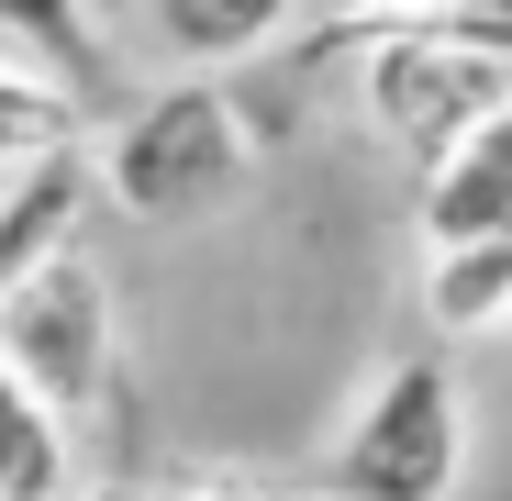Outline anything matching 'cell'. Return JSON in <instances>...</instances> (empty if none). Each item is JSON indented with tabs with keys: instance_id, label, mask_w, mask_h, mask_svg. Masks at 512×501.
I'll list each match as a JSON object with an SVG mask.
<instances>
[{
	"instance_id": "9a60e30c",
	"label": "cell",
	"mask_w": 512,
	"mask_h": 501,
	"mask_svg": "<svg viewBox=\"0 0 512 501\" xmlns=\"http://www.w3.org/2000/svg\"><path fill=\"white\" fill-rule=\"evenodd\" d=\"M323 501H334V490H323Z\"/></svg>"
},
{
	"instance_id": "ba28073f",
	"label": "cell",
	"mask_w": 512,
	"mask_h": 501,
	"mask_svg": "<svg viewBox=\"0 0 512 501\" xmlns=\"http://www.w3.org/2000/svg\"><path fill=\"white\" fill-rule=\"evenodd\" d=\"M423 323H435L446 346L512 323V223L468 234V245H423Z\"/></svg>"
},
{
	"instance_id": "9c48e42d",
	"label": "cell",
	"mask_w": 512,
	"mask_h": 501,
	"mask_svg": "<svg viewBox=\"0 0 512 501\" xmlns=\"http://www.w3.org/2000/svg\"><path fill=\"white\" fill-rule=\"evenodd\" d=\"M145 12H156V45L179 67H245L279 34H301L312 0H145Z\"/></svg>"
},
{
	"instance_id": "5b68a950",
	"label": "cell",
	"mask_w": 512,
	"mask_h": 501,
	"mask_svg": "<svg viewBox=\"0 0 512 501\" xmlns=\"http://www.w3.org/2000/svg\"><path fill=\"white\" fill-rule=\"evenodd\" d=\"M412 223H423V245H468V234H501L512 223V101L490 123H468L435 167H423Z\"/></svg>"
},
{
	"instance_id": "5bb4252c",
	"label": "cell",
	"mask_w": 512,
	"mask_h": 501,
	"mask_svg": "<svg viewBox=\"0 0 512 501\" xmlns=\"http://www.w3.org/2000/svg\"><path fill=\"white\" fill-rule=\"evenodd\" d=\"M501 334H512V323H501Z\"/></svg>"
},
{
	"instance_id": "7c38bea8",
	"label": "cell",
	"mask_w": 512,
	"mask_h": 501,
	"mask_svg": "<svg viewBox=\"0 0 512 501\" xmlns=\"http://www.w3.org/2000/svg\"><path fill=\"white\" fill-rule=\"evenodd\" d=\"M167 501H268V490H256V479H245V468H201V479H190V490H167Z\"/></svg>"
},
{
	"instance_id": "30bf717a",
	"label": "cell",
	"mask_w": 512,
	"mask_h": 501,
	"mask_svg": "<svg viewBox=\"0 0 512 501\" xmlns=\"http://www.w3.org/2000/svg\"><path fill=\"white\" fill-rule=\"evenodd\" d=\"M78 490V457H67V424L0 368V501H67Z\"/></svg>"
},
{
	"instance_id": "52a82bcc",
	"label": "cell",
	"mask_w": 512,
	"mask_h": 501,
	"mask_svg": "<svg viewBox=\"0 0 512 501\" xmlns=\"http://www.w3.org/2000/svg\"><path fill=\"white\" fill-rule=\"evenodd\" d=\"M0 56L23 78H45V90H67L78 112L101 101V23H90V0H0Z\"/></svg>"
},
{
	"instance_id": "277c9868",
	"label": "cell",
	"mask_w": 512,
	"mask_h": 501,
	"mask_svg": "<svg viewBox=\"0 0 512 501\" xmlns=\"http://www.w3.org/2000/svg\"><path fill=\"white\" fill-rule=\"evenodd\" d=\"M357 101H368V123L412 156V167H435L468 123H490L501 101H512V67L501 56H468V45H423V34H368L357 56Z\"/></svg>"
},
{
	"instance_id": "4fadbf2b",
	"label": "cell",
	"mask_w": 512,
	"mask_h": 501,
	"mask_svg": "<svg viewBox=\"0 0 512 501\" xmlns=\"http://www.w3.org/2000/svg\"><path fill=\"white\" fill-rule=\"evenodd\" d=\"M67 501H156V490H134V479H78Z\"/></svg>"
},
{
	"instance_id": "8fae6325",
	"label": "cell",
	"mask_w": 512,
	"mask_h": 501,
	"mask_svg": "<svg viewBox=\"0 0 512 501\" xmlns=\"http://www.w3.org/2000/svg\"><path fill=\"white\" fill-rule=\"evenodd\" d=\"M67 145H90V112L0 56V179H12V167H34V156H67Z\"/></svg>"
},
{
	"instance_id": "8992f818",
	"label": "cell",
	"mask_w": 512,
	"mask_h": 501,
	"mask_svg": "<svg viewBox=\"0 0 512 501\" xmlns=\"http://www.w3.org/2000/svg\"><path fill=\"white\" fill-rule=\"evenodd\" d=\"M78 223H90V145L12 167V179H0V301H12L56 245H78Z\"/></svg>"
},
{
	"instance_id": "6da1fadb",
	"label": "cell",
	"mask_w": 512,
	"mask_h": 501,
	"mask_svg": "<svg viewBox=\"0 0 512 501\" xmlns=\"http://www.w3.org/2000/svg\"><path fill=\"white\" fill-rule=\"evenodd\" d=\"M245 179V112L223 78H167L90 145V201L134 223H190Z\"/></svg>"
},
{
	"instance_id": "3957f363",
	"label": "cell",
	"mask_w": 512,
	"mask_h": 501,
	"mask_svg": "<svg viewBox=\"0 0 512 501\" xmlns=\"http://www.w3.org/2000/svg\"><path fill=\"white\" fill-rule=\"evenodd\" d=\"M112 357H123V312L90 245H56V257L0 301V368H12L56 424L78 435L90 412L112 401Z\"/></svg>"
},
{
	"instance_id": "7a4b0ae2",
	"label": "cell",
	"mask_w": 512,
	"mask_h": 501,
	"mask_svg": "<svg viewBox=\"0 0 512 501\" xmlns=\"http://www.w3.org/2000/svg\"><path fill=\"white\" fill-rule=\"evenodd\" d=\"M468 468V390L446 346L390 357L334 435V501H446Z\"/></svg>"
}]
</instances>
